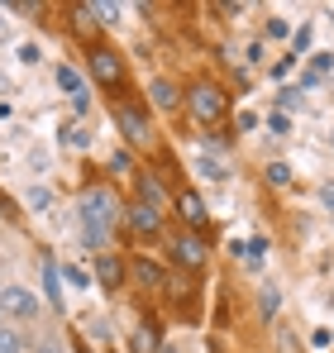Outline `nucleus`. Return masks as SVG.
<instances>
[{
    "instance_id": "f257e3e1",
    "label": "nucleus",
    "mask_w": 334,
    "mask_h": 353,
    "mask_svg": "<svg viewBox=\"0 0 334 353\" xmlns=\"http://www.w3.org/2000/svg\"><path fill=\"white\" fill-rule=\"evenodd\" d=\"M115 215H119V201H115L110 186H86V196H81V225H86V243H91L96 253H101L106 239H110Z\"/></svg>"
},
{
    "instance_id": "f03ea898",
    "label": "nucleus",
    "mask_w": 334,
    "mask_h": 353,
    "mask_svg": "<svg viewBox=\"0 0 334 353\" xmlns=\"http://www.w3.org/2000/svg\"><path fill=\"white\" fill-rule=\"evenodd\" d=\"M186 105H191V115L201 119V124H220L224 110H229V101H224V91L215 81H196V86L186 91Z\"/></svg>"
},
{
    "instance_id": "7ed1b4c3",
    "label": "nucleus",
    "mask_w": 334,
    "mask_h": 353,
    "mask_svg": "<svg viewBox=\"0 0 334 353\" xmlns=\"http://www.w3.org/2000/svg\"><path fill=\"white\" fill-rule=\"evenodd\" d=\"M39 315V296L29 287H5L0 292V320H34Z\"/></svg>"
},
{
    "instance_id": "20e7f679",
    "label": "nucleus",
    "mask_w": 334,
    "mask_h": 353,
    "mask_svg": "<svg viewBox=\"0 0 334 353\" xmlns=\"http://www.w3.org/2000/svg\"><path fill=\"white\" fill-rule=\"evenodd\" d=\"M86 67H91V77H96L101 86H119V81H124V62L115 58L110 48H91Z\"/></svg>"
},
{
    "instance_id": "39448f33",
    "label": "nucleus",
    "mask_w": 334,
    "mask_h": 353,
    "mask_svg": "<svg viewBox=\"0 0 334 353\" xmlns=\"http://www.w3.org/2000/svg\"><path fill=\"white\" fill-rule=\"evenodd\" d=\"M115 124H119V134H124L129 143H144V139H148V119L139 115L134 105H115Z\"/></svg>"
},
{
    "instance_id": "423d86ee",
    "label": "nucleus",
    "mask_w": 334,
    "mask_h": 353,
    "mask_svg": "<svg viewBox=\"0 0 334 353\" xmlns=\"http://www.w3.org/2000/svg\"><path fill=\"white\" fill-rule=\"evenodd\" d=\"M124 220H129L134 234H158V230H163V215H158L153 205H144V201H134V205L124 210Z\"/></svg>"
},
{
    "instance_id": "0eeeda50",
    "label": "nucleus",
    "mask_w": 334,
    "mask_h": 353,
    "mask_svg": "<svg viewBox=\"0 0 334 353\" xmlns=\"http://www.w3.org/2000/svg\"><path fill=\"white\" fill-rule=\"evenodd\" d=\"M172 258H177L181 268H191V272H196V268H206V243H201L196 234H181L177 243H172Z\"/></svg>"
},
{
    "instance_id": "6e6552de",
    "label": "nucleus",
    "mask_w": 334,
    "mask_h": 353,
    "mask_svg": "<svg viewBox=\"0 0 334 353\" xmlns=\"http://www.w3.org/2000/svg\"><path fill=\"white\" fill-rule=\"evenodd\" d=\"M96 282H101L106 292H119V287H124V263L110 258V253H101V258H96Z\"/></svg>"
},
{
    "instance_id": "1a4fd4ad",
    "label": "nucleus",
    "mask_w": 334,
    "mask_h": 353,
    "mask_svg": "<svg viewBox=\"0 0 334 353\" xmlns=\"http://www.w3.org/2000/svg\"><path fill=\"white\" fill-rule=\"evenodd\" d=\"M57 86H62V91L72 96V105H77V110H86V86H81V77H77V72H72L67 62L57 67Z\"/></svg>"
},
{
    "instance_id": "9d476101",
    "label": "nucleus",
    "mask_w": 334,
    "mask_h": 353,
    "mask_svg": "<svg viewBox=\"0 0 334 353\" xmlns=\"http://www.w3.org/2000/svg\"><path fill=\"white\" fill-rule=\"evenodd\" d=\"M177 205H181V220H186L191 230H201V225H206V201H201L196 191H181V196H177Z\"/></svg>"
},
{
    "instance_id": "9b49d317",
    "label": "nucleus",
    "mask_w": 334,
    "mask_h": 353,
    "mask_svg": "<svg viewBox=\"0 0 334 353\" xmlns=\"http://www.w3.org/2000/svg\"><path fill=\"white\" fill-rule=\"evenodd\" d=\"M148 96H153V105H158V110H177V105H181V91H177L167 77H158V81L148 86Z\"/></svg>"
},
{
    "instance_id": "f8f14e48",
    "label": "nucleus",
    "mask_w": 334,
    "mask_h": 353,
    "mask_svg": "<svg viewBox=\"0 0 334 353\" xmlns=\"http://www.w3.org/2000/svg\"><path fill=\"white\" fill-rule=\"evenodd\" d=\"M134 277H139L144 287H167L163 268H158V263H148V258H139V263H134Z\"/></svg>"
},
{
    "instance_id": "ddd939ff",
    "label": "nucleus",
    "mask_w": 334,
    "mask_h": 353,
    "mask_svg": "<svg viewBox=\"0 0 334 353\" xmlns=\"http://www.w3.org/2000/svg\"><path fill=\"white\" fill-rule=\"evenodd\" d=\"M139 196H144V205L163 210V186H158V181H153L148 172H139Z\"/></svg>"
},
{
    "instance_id": "4468645a",
    "label": "nucleus",
    "mask_w": 334,
    "mask_h": 353,
    "mask_svg": "<svg viewBox=\"0 0 334 353\" xmlns=\"http://www.w3.org/2000/svg\"><path fill=\"white\" fill-rule=\"evenodd\" d=\"M43 287H48V301L62 305V287H57V268H53V263H43Z\"/></svg>"
},
{
    "instance_id": "2eb2a0df",
    "label": "nucleus",
    "mask_w": 334,
    "mask_h": 353,
    "mask_svg": "<svg viewBox=\"0 0 334 353\" xmlns=\"http://www.w3.org/2000/svg\"><path fill=\"white\" fill-rule=\"evenodd\" d=\"M134 349L153 353V349H158V334H153V330H148V325H144V330H139V334H134Z\"/></svg>"
},
{
    "instance_id": "dca6fc26",
    "label": "nucleus",
    "mask_w": 334,
    "mask_h": 353,
    "mask_svg": "<svg viewBox=\"0 0 334 353\" xmlns=\"http://www.w3.org/2000/svg\"><path fill=\"white\" fill-rule=\"evenodd\" d=\"M268 181H273V186H286V181H291V168H286V163H273V168H268Z\"/></svg>"
},
{
    "instance_id": "f3484780",
    "label": "nucleus",
    "mask_w": 334,
    "mask_h": 353,
    "mask_svg": "<svg viewBox=\"0 0 334 353\" xmlns=\"http://www.w3.org/2000/svg\"><path fill=\"white\" fill-rule=\"evenodd\" d=\"M0 353H24V349H19V334H14V330H0Z\"/></svg>"
},
{
    "instance_id": "a211bd4d",
    "label": "nucleus",
    "mask_w": 334,
    "mask_h": 353,
    "mask_svg": "<svg viewBox=\"0 0 334 353\" xmlns=\"http://www.w3.org/2000/svg\"><path fill=\"white\" fill-rule=\"evenodd\" d=\"M201 176H210V181H224V163H201Z\"/></svg>"
},
{
    "instance_id": "6ab92c4d",
    "label": "nucleus",
    "mask_w": 334,
    "mask_h": 353,
    "mask_svg": "<svg viewBox=\"0 0 334 353\" xmlns=\"http://www.w3.org/2000/svg\"><path fill=\"white\" fill-rule=\"evenodd\" d=\"M320 201H325V210H334V181H325V186H320Z\"/></svg>"
},
{
    "instance_id": "aec40b11",
    "label": "nucleus",
    "mask_w": 334,
    "mask_h": 353,
    "mask_svg": "<svg viewBox=\"0 0 334 353\" xmlns=\"http://www.w3.org/2000/svg\"><path fill=\"white\" fill-rule=\"evenodd\" d=\"M39 353H62V349H57L53 339H48V344H39Z\"/></svg>"
},
{
    "instance_id": "412c9836",
    "label": "nucleus",
    "mask_w": 334,
    "mask_h": 353,
    "mask_svg": "<svg viewBox=\"0 0 334 353\" xmlns=\"http://www.w3.org/2000/svg\"><path fill=\"white\" fill-rule=\"evenodd\" d=\"M0 330H5V325H0Z\"/></svg>"
}]
</instances>
